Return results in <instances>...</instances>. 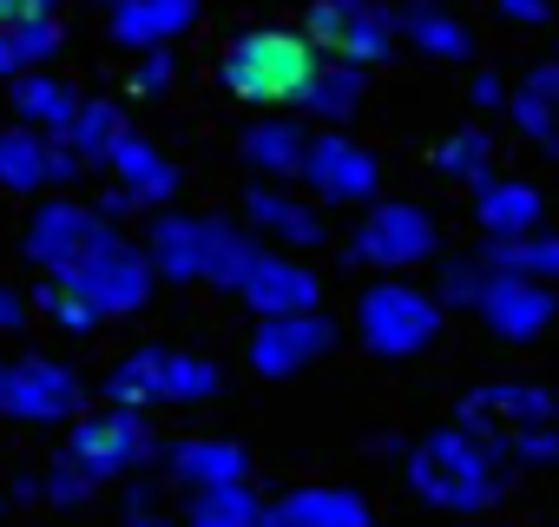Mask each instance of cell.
Returning <instances> with one entry per match:
<instances>
[{"mask_svg": "<svg viewBox=\"0 0 559 527\" xmlns=\"http://www.w3.org/2000/svg\"><path fill=\"white\" fill-rule=\"evenodd\" d=\"M507 475H513V442L507 435H487V429H435L408 448V488L428 501V507H448V514H480L507 494Z\"/></svg>", "mask_w": 559, "mask_h": 527, "instance_id": "obj_1", "label": "cell"}, {"mask_svg": "<svg viewBox=\"0 0 559 527\" xmlns=\"http://www.w3.org/2000/svg\"><path fill=\"white\" fill-rule=\"evenodd\" d=\"M317 40L297 27H250L217 54V80L224 93H237L243 106H297V93L317 73Z\"/></svg>", "mask_w": 559, "mask_h": 527, "instance_id": "obj_2", "label": "cell"}, {"mask_svg": "<svg viewBox=\"0 0 559 527\" xmlns=\"http://www.w3.org/2000/svg\"><path fill=\"white\" fill-rule=\"evenodd\" d=\"M441 297H428V291H415L408 278H389V284H369L362 291V304H356V337L376 350V356H389V363H402V356H421L435 337H441Z\"/></svg>", "mask_w": 559, "mask_h": 527, "instance_id": "obj_3", "label": "cell"}, {"mask_svg": "<svg viewBox=\"0 0 559 527\" xmlns=\"http://www.w3.org/2000/svg\"><path fill=\"white\" fill-rule=\"evenodd\" d=\"M158 455V442H152V422H145V409H132V402H106V409H80L73 415V429H67V461H80L93 481H119V475H132L139 461H152Z\"/></svg>", "mask_w": 559, "mask_h": 527, "instance_id": "obj_4", "label": "cell"}, {"mask_svg": "<svg viewBox=\"0 0 559 527\" xmlns=\"http://www.w3.org/2000/svg\"><path fill=\"white\" fill-rule=\"evenodd\" d=\"M304 34L317 40V54H343L356 67H382V60H395L402 21H395V8H382V0H310Z\"/></svg>", "mask_w": 559, "mask_h": 527, "instance_id": "obj_5", "label": "cell"}, {"mask_svg": "<svg viewBox=\"0 0 559 527\" xmlns=\"http://www.w3.org/2000/svg\"><path fill=\"white\" fill-rule=\"evenodd\" d=\"M106 237H119L106 211H86L80 198H47V204L27 218V264H40L47 278H67V271H80V264H86Z\"/></svg>", "mask_w": 559, "mask_h": 527, "instance_id": "obj_6", "label": "cell"}, {"mask_svg": "<svg viewBox=\"0 0 559 527\" xmlns=\"http://www.w3.org/2000/svg\"><path fill=\"white\" fill-rule=\"evenodd\" d=\"M60 284H73L86 304H99V317H126V311H145V297L158 284V264H152V250H139L126 237H106L80 271H67Z\"/></svg>", "mask_w": 559, "mask_h": 527, "instance_id": "obj_7", "label": "cell"}, {"mask_svg": "<svg viewBox=\"0 0 559 527\" xmlns=\"http://www.w3.org/2000/svg\"><path fill=\"white\" fill-rule=\"evenodd\" d=\"M0 409L14 422H73L86 409V383L60 356H14L0 376Z\"/></svg>", "mask_w": 559, "mask_h": 527, "instance_id": "obj_8", "label": "cell"}, {"mask_svg": "<svg viewBox=\"0 0 559 527\" xmlns=\"http://www.w3.org/2000/svg\"><path fill=\"white\" fill-rule=\"evenodd\" d=\"M336 343V324L323 311H276V317H257L250 330V370L257 376H304L317 356H330Z\"/></svg>", "mask_w": 559, "mask_h": 527, "instance_id": "obj_9", "label": "cell"}, {"mask_svg": "<svg viewBox=\"0 0 559 527\" xmlns=\"http://www.w3.org/2000/svg\"><path fill=\"white\" fill-rule=\"evenodd\" d=\"M349 257L369 264V271H415L421 257H435V218L421 204H376L356 224Z\"/></svg>", "mask_w": 559, "mask_h": 527, "instance_id": "obj_10", "label": "cell"}, {"mask_svg": "<svg viewBox=\"0 0 559 527\" xmlns=\"http://www.w3.org/2000/svg\"><path fill=\"white\" fill-rule=\"evenodd\" d=\"M80 172H86V159H80L60 132H40V126L0 132V191L34 198V191H47V185H73Z\"/></svg>", "mask_w": 559, "mask_h": 527, "instance_id": "obj_11", "label": "cell"}, {"mask_svg": "<svg viewBox=\"0 0 559 527\" xmlns=\"http://www.w3.org/2000/svg\"><path fill=\"white\" fill-rule=\"evenodd\" d=\"M304 185H310L323 204H369L376 185H382V165H376L369 145H356V139H343V132H323V139H310Z\"/></svg>", "mask_w": 559, "mask_h": 527, "instance_id": "obj_12", "label": "cell"}, {"mask_svg": "<svg viewBox=\"0 0 559 527\" xmlns=\"http://www.w3.org/2000/svg\"><path fill=\"white\" fill-rule=\"evenodd\" d=\"M480 317L500 343H533L552 317H559V291L539 284V278H513V271H493L487 291H480Z\"/></svg>", "mask_w": 559, "mask_h": 527, "instance_id": "obj_13", "label": "cell"}, {"mask_svg": "<svg viewBox=\"0 0 559 527\" xmlns=\"http://www.w3.org/2000/svg\"><path fill=\"white\" fill-rule=\"evenodd\" d=\"M217 224H224V218L152 211L145 250H152V264H158V278H171V284H204V271H211V250H217Z\"/></svg>", "mask_w": 559, "mask_h": 527, "instance_id": "obj_14", "label": "cell"}, {"mask_svg": "<svg viewBox=\"0 0 559 527\" xmlns=\"http://www.w3.org/2000/svg\"><path fill=\"white\" fill-rule=\"evenodd\" d=\"M237 297H243L257 317H276V311H317L323 278L310 271L304 257H290V250H257V264H250V278L237 284Z\"/></svg>", "mask_w": 559, "mask_h": 527, "instance_id": "obj_15", "label": "cell"}, {"mask_svg": "<svg viewBox=\"0 0 559 527\" xmlns=\"http://www.w3.org/2000/svg\"><path fill=\"white\" fill-rule=\"evenodd\" d=\"M552 415H559V389H539V383H480L461 402V422L487 429V435H513V429H533Z\"/></svg>", "mask_w": 559, "mask_h": 527, "instance_id": "obj_16", "label": "cell"}, {"mask_svg": "<svg viewBox=\"0 0 559 527\" xmlns=\"http://www.w3.org/2000/svg\"><path fill=\"white\" fill-rule=\"evenodd\" d=\"M243 218H250V231L276 237L284 250H317V244H330L323 211H317L310 198H290L284 185H257V191L243 198Z\"/></svg>", "mask_w": 559, "mask_h": 527, "instance_id": "obj_17", "label": "cell"}, {"mask_svg": "<svg viewBox=\"0 0 559 527\" xmlns=\"http://www.w3.org/2000/svg\"><path fill=\"white\" fill-rule=\"evenodd\" d=\"M204 0H112L106 27L119 47H171L185 27H198Z\"/></svg>", "mask_w": 559, "mask_h": 527, "instance_id": "obj_18", "label": "cell"}, {"mask_svg": "<svg viewBox=\"0 0 559 527\" xmlns=\"http://www.w3.org/2000/svg\"><path fill=\"white\" fill-rule=\"evenodd\" d=\"M106 165H112V185H119L139 211H165L171 191H178V165H171L152 139H139V132H126Z\"/></svg>", "mask_w": 559, "mask_h": 527, "instance_id": "obj_19", "label": "cell"}, {"mask_svg": "<svg viewBox=\"0 0 559 527\" xmlns=\"http://www.w3.org/2000/svg\"><path fill=\"white\" fill-rule=\"evenodd\" d=\"M243 165L270 185H284V178H304V159H310V132L290 119V113H270V119H250L243 126Z\"/></svg>", "mask_w": 559, "mask_h": 527, "instance_id": "obj_20", "label": "cell"}, {"mask_svg": "<svg viewBox=\"0 0 559 527\" xmlns=\"http://www.w3.org/2000/svg\"><path fill=\"white\" fill-rule=\"evenodd\" d=\"M362 93H369V67H356V60H343V54H323L317 73H310V86L297 93V113H310V119H323V126H343V119H356Z\"/></svg>", "mask_w": 559, "mask_h": 527, "instance_id": "obj_21", "label": "cell"}, {"mask_svg": "<svg viewBox=\"0 0 559 527\" xmlns=\"http://www.w3.org/2000/svg\"><path fill=\"white\" fill-rule=\"evenodd\" d=\"M165 468L178 488H211V481H250V455L230 435H185L165 448Z\"/></svg>", "mask_w": 559, "mask_h": 527, "instance_id": "obj_22", "label": "cell"}, {"mask_svg": "<svg viewBox=\"0 0 559 527\" xmlns=\"http://www.w3.org/2000/svg\"><path fill=\"white\" fill-rule=\"evenodd\" d=\"M507 113H513L520 139H533L546 159H559V60H539V67L507 93Z\"/></svg>", "mask_w": 559, "mask_h": 527, "instance_id": "obj_23", "label": "cell"}, {"mask_svg": "<svg viewBox=\"0 0 559 527\" xmlns=\"http://www.w3.org/2000/svg\"><path fill=\"white\" fill-rule=\"evenodd\" d=\"M474 218L487 237H520V231H539L546 198L526 178H487V185H474Z\"/></svg>", "mask_w": 559, "mask_h": 527, "instance_id": "obj_24", "label": "cell"}, {"mask_svg": "<svg viewBox=\"0 0 559 527\" xmlns=\"http://www.w3.org/2000/svg\"><path fill=\"white\" fill-rule=\"evenodd\" d=\"M395 21H402V40H408L415 54H428V60H467V54H474V34L454 21L448 0H408Z\"/></svg>", "mask_w": 559, "mask_h": 527, "instance_id": "obj_25", "label": "cell"}, {"mask_svg": "<svg viewBox=\"0 0 559 527\" xmlns=\"http://www.w3.org/2000/svg\"><path fill=\"white\" fill-rule=\"evenodd\" d=\"M276 507H284L290 527H376L369 501H362L356 488H330V481H310V488L284 494Z\"/></svg>", "mask_w": 559, "mask_h": 527, "instance_id": "obj_26", "label": "cell"}, {"mask_svg": "<svg viewBox=\"0 0 559 527\" xmlns=\"http://www.w3.org/2000/svg\"><path fill=\"white\" fill-rule=\"evenodd\" d=\"M171 356L178 350H132L112 363L106 376V402H132V409H152V402H171Z\"/></svg>", "mask_w": 559, "mask_h": 527, "instance_id": "obj_27", "label": "cell"}, {"mask_svg": "<svg viewBox=\"0 0 559 527\" xmlns=\"http://www.w3.org/2000/svg\"><path fill=\"white\" fill-rule=\"evenodd\" d=\"M14 113H21V126L67 132V119L80 113V93H73L60 73H40V67H27V73H14Z\"/></svg>", "mask_w": 559, "mask_h": 527, "instance_id": "obj_28", "label": "cell"}, {"mask_svg": "<svg viewBox=\"0 0 559 527\" xmlns=\"http://www.w3.org/2000/svg\"><path fill=\"white\" fill-rule=\"evenodd\" d=\"M487 271H513V278H559V231H520V237H487Z\"/></svg>", "mask_w": 559, "mask_h": 527, "instance_id": "obj_29", "label": "cell"}, {"mask_svg": "<svg viewBox=\"0 0 559 527\" xmlns=\"http://www.w3.org/2000/svg\"><path fill=\"white\" fill-rule=\"evenodd\" d=\"M257 507L263 501L250 494V481H211L185 494V527H250Z\"/></svg>", "mask_w": 559, "mask_h": 527, "instance_id": "obj_30", "label": "cell"}, {"mask_svg": "<svg viewBox=\"0 0 559 527\" xmlns=\"http://www.w3.org/2000/svg\"><path fill=\"white\" fill-rule=\"evenodd\" d=\"M86 165H106L112 159V145L126 139V113L112 106V99H80V113L67 119V132H60Z\"/></svg>", "mask_w": 559, "mask_h": 527, "instance_id": "obj_31", "label": "cell"}, {"mask_svg": "<svg viewBox=\"0 0 559 527\" xmlns=\"http://www.w3.org/2000/svg\"><path fill=\"white\" fill-rule=\"evenodd\" d=\"M435 172H441L448 185H487V178H493V139H487L480 126L448 132V139L435 145Z\"/></svg>", "mask_w": 559, "mask_h": 527, "instance_id": "obj_32", "label": "cell"}, {"mask_svg": "<svg viewBox=\"0 0 559 527\" xmlns=\"http://www.w3.org/2000/svg\"><path fill=\"white\" fill-rule=\"evenodd\" d=\"M53 330H67V337H86V330H99V304H86L73 284H60V278H40L34 284V297H27Z\"/></svg>", "mask_w": 559, "mask_h": 527, "instance_id": "obj_33", "label": "cell"}, {"mask_svg": "<svg viewBox=\"0 0 559 527\" xmlns=\"http://www.w3.org/2000/svg\"><path fill=\"white\" fill-rule=\"evenodd\" d=\"M487 278H493V271H487V257H448V264H441V291H435V297H441L448 311H480Z\"/></svg>", "mask_w": 559, "mask_h": 527, "instance_id": "obj_34", "label": "cell"}, {"mask_svg": "<svg viewBox=\"0 0 559 527\" xmlns=\"http://www.w3.org/2000/svg\"><path fill=\"white\" fill-rule=\"evenodd\" d=\"M217 363H204V356H171V402H211L217 396Z\"/></svg>", "mask_w": 559, "mask_h": 527, "instance_id": "obj_35", "label": "cell"}, {"mask_svg": "<svg viewBox=\"0 0 559 527\" xmlns=\"http://www.w3.org/2000/svg\"><path fill=\"white\" fill-rule=\"evenodd\" d=\"M40 488H47V501H53V507H80V501L93 494V475H86L80 461H67V455H60V461L40 475Z\"/></svg>", "mask_w": 559, "mask_h": 527, "instance_id": "obj_36", "label": "cell"}, {"mask_svg": "<svg viewBox=\"0 0 559 527\" xmlns=\"http://www.w3.org/2000/svg\"><path fill=\"white\" fill-rule=\"evenodd\" d=\"M513 461H559V415L552 422H533V429H513Z\"/></svg>", "mask_w": 559, "mask_h": 527, "instance_id": "obj_37", "label": "cell"}, {"mask_svg": "<svg viewBox=\"0 0 559 527\" xmlns=\"http://www.w3.org/2000/svg\"><path fill=\"white\" fill-rule=\"evenodd\" d=\"M171 73H178V60H171V47H145V60H139V73H132V86H139V93H165V86H171Z\"/></svg>", "mask_w": 559, "mask_h": 527, "instance_id": "obj_38", "label": "cell"}, {"mask_svg": "<svg viewBox=\"0 0 559 527\" xmlns=\"http://www.w3.org/2000/svg\"><path fill=\"white\" fill-rule=\"evenodd\" d=\"M500 8V21H513V27H539L546 14H552V0H493Z\"/></svg>", "mask_w": 559, "mask_h": 527, "instance_id": "obj_39", "label": "cell"}, {"mask_svg": "<svg viewBox=\"0 0 559 527\" xmlns=\"http://www.w3.org/2000/svg\"><path fill=\"white\" fill-rule=\"evenodd\" d=\"M27 297L21 291H8V284H0V337H14V330H27Z\"/></svg>", "mask_w": 559, "mask_h": 527, "instance_id": "obj_40", "label": "cell"}, {"mask_svg": "<svg viewBox=\"0 0 559 527\" xmlns=\"http://www.w3.org/2000/svg\"><path fill=\"white\" fill-rule=\"evenodd\" d=\"M467 99H474L480 113H493V106H507V86H500V73H474V86H467Z\"/></svg>", "mask_w": 559, "mask_h": 527, "instance_id": "obj_41", "label": "cell"}, {"mask_svg": "<svg viewBox=\"0 0 559 527\" xmlns=\"http://www.w3.org/2000/svg\"><path fill=\"white\" fill-rule=\"evenodd\" d=\"M14 73H27V54H21V40H14V27L0 21V80H14Z\"/></svg>", "mask_w": 559, "mask_h": 527, "instance_id": "obj_42", "label": "cell"}, {"mask_svg": "<svg viewBox=\"0 0 559 527\" xmlns=\"http://www.w3.org/2000/svg\"><path fill=\"white\" fill-rule=\"evenodd\" d=\"M40 14H60V0H0V21H40Z\"/></svg>", "mask_w": 559, "mask_h": 527, "instance_id": "obj_43", "label": "cell"}, {"mask_svg": "<svg viewBox=\"0 0 559 527\" xmlns=\"http://www.w3.org/2000/svg\"><path fill=\"white\" fill-rule=\"evenodd\" d=\"M126 527H185V520H171V514H158V507H132Z\"/></svg>", "mask_w": 559, "mask_h": 527, "instance_id": "obj_44", "label": "cell"}, {"mask_svg": "<svg viewBox=\"0 0 559 527\" xmlns=\"http://www.w3.org/2000/svg\"><path fill=\"white\" fill-rule=\"evenodd\" d=\"M250 527H290V520H284V507L270 501V507H257V520H250Z\"/></svg>", "mask_w": 559, "mask_h": 527, "instance_id": "obj_45", "label": "cell"}, {"mask_svg": "<svg viewBox=\"0 0 559 527\" xmlns=\"http://www.w3.org/2000/svg\"><path fill=\"white\" fill-rule=\"evenodd\" d=\"M99 8H112V0H99Z\"/></svg>", "mask_w": 559, "mask_h": 527, "instance_id": "obj_46", "label": "cell"}, {"mask_svg": "<svg viewBox=\"0 0 559 527\" xmlns=\"http://www.w3.org/2000/svg\"><path fill=\"white\" fill-rule=\"evenodd\" d=\"M0 376H8V363H0Z\"/></svg>", "mask_w": 559, "mask_h": 527, "instance_id": "obj_47", "label": "cell"}]
</instances>
